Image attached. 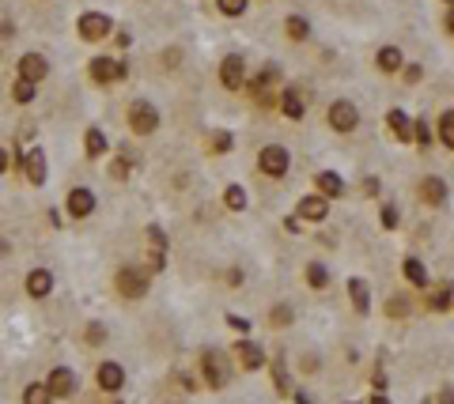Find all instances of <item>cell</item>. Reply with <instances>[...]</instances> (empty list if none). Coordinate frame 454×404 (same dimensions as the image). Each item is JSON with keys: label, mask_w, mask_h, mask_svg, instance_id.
Returning a JSON list of instances; mask_svg holds the SVG:
<instances>
[{"label": "cell", "mask_w": 454, "mask_h": 404, "mask_svg": "<svg viewBox=\"0 0 454 404\" xmlns=\"http://www.w3.org/2000/svg\"><path fill=\"white\" fill-rule=\"evenodd\" d=\"M383 223H386V227H397V208H394V204H386V208H383Z\"/></svg>", "instance_id": "obj_37"}, {"label": "cell", "mask_w": 454, "mask_h": 404, "mask_svg": "<svg viewBox=\"0 0 454 404\" xmlns=\"http://www.w3.org/2000/svg\"><path fill=\"white\" fill-rule=\"evenodd\" d=\"M299 215H303V219H326V215H329V204H326V196H303V201H299Z\"/></svg>", "instance_id": "obj_15"}, {"label": "cell", "mask_w": 454, "mask_h": 404, "mask_svg": "<svg viewBox=\"0 0 454 404\" xmlns=\"http://www.w3.org/2000/svg\"><path fill=\"white\" fill-rule=\"evenodd\" d=\"M212 152H216V155L231 152V133H216V136H212Z\"/></svg>", "instance_id": "obj_34"}, {"label": "cell", "mask_w": 454, "mask_h": 404, "mask_svg": "<svg viewBox=\"0 0 454 404\" xmlns=\"http://www.w3.org/2000/svg\"><path fill=\"white\" fill-rule=\"evenodd\" d=\"M87 155H91V159L106 155V136L99 133V129H91V133H87Z\"/></svg>", "instance_id": "obj_30"}, {"label": "cell", "mask_w": 454, "mask_h": 404, "mask_svg": "<svg viewBox=\"0 0 454 404\" xmlns=\"http://www.w3.org/2000/svg\"><path fill=\"white\" fill-rule=\"evenodd\" d=\"M288 163H292V155H288V147H281V144H269L265 152L257 155V166H262V174H269V178L288 174Z\"/></svg>", "instance_id": "obj_1"}, {"label": "cell", "mask_w": 454, "mask_h": 404, "mask_svg": "<svg viewBox=\"0 0 454 404\" xmlns=\"http://www.w3.org/2000/svg\"><path fill=\"white\" fill-rule=\"evenodd\" d=\"M378 68H383V72H397V68H402V53H397L394 45L378 50Z\"/></svg>", "instance_id": "obj_25"}, {"label": "cell", "mask_w": 454, "mask_h": 404, "mask_svg": "<svg viewBox=\"0 0 454 404\" xmlns=\"http://www.w3.org/2000/svg\"><path fill=\"white\" fill-rule=\"evenodd\" d=\"M95 378H99V385H103L106 393H114V389H122L125 370H122L118 363H103V366H99V374H95Z\"/></svg>", "instance_id": "obj_14"}, {"label": "cell", "mask_w": 454, "mask_h": 404, "mask_svg": "<svg viewBox=\"0 0 454 404\" xmlns=\"http://www.w3.org/2000/svg\"><path fill=\"white\" fill-rule=\"evenodd\" d=\"M205 378H208V385L212 389H224L227 385V363H224V355L220 352H205Z\"/></svg>", "instance_id": "obj_7"}, {"label": "cell", "mask_w": 454, "mask_h": 404, "mask_svg": "<svg viewBox=\"0 0 454 404\" xmlns=\"http://www.w3.org/2000/svg\"><path fill=\"white\" fill-rule=\"evenodd\" d=\"M439 404H454V393L451 389H439Z\"/></svg>", "instance_id": "obj_42"}, {"label": "cell", "mask_w": 454, "mask_h": 404, "mask_svg": "<svg viewBox=\"0 0 454 404\" xmlns=\"http://www.w3.org/2000/svg\"><path fill=\"white\" fill-rule=\"evenodd\" d=\"M12 95H15V102H31V99H34V83L20 76V83H15V91H12Z\"/></svg>", "instance_id": "obj_32"}, {"label": "cell", "mask_w": 454, "mask_h": 404, "mask_svg": "<svg viewBox=\"0 0 454 404\" xmlns=\"http://www.w3.org/2000/svg\"><path fill=\"white\" fill-rule=\"evenodd\" d=\"M386 121H390V133L402 140V144H409V140L416 136V125L409 121V114H405V110H390V117H386Z\"/></svg>", "instance_id": "obj_12"}, {"label": "cell", "mask_w": 454, "mask_h": 404, "mask_svg": "<svg viewBox=\"0 0 454 404\" xmlns=\"http://www.w3.org/2000/svg\"><path fill=\"white\" fill-rule=\"evenodd\" d=\"M451 4H454V0H451Z\"/></svg>", "instance_id": "obj_46"}, {"label": "cell", "mask_w": 454, "mask_h": 404, "mask_svg": "<svg viewBox=\"0 0 454 404\" xmlns=\"http://www.w3.org/2000/svg\"><path fill=\"white\" fill-rule=\"evenodd\" d=\"M307 284H311V287H326V284H329V272L322 268V265H311V268H307Z\"/></svg>", "instance_id": "obj_31"}, {"label": "cell", "mask_w": 454, "mask_h": 404, "mask_svg": "<svg viewBox=\"0 0 454 404\" xmlns=\"http://www.w3.org/2000/svg\"><path fill=\"white\" fill-rule=\"evenodd\" d=\"M314 182H318L322 196H341V193H345V182H341V174H333V171H322Z\"/></svg>", "instance_id": "obj_20"}, {"label": "cell", "mask_w": 454, "mask_h": 404, "mask_svg": "<svg viewBox=\"0 0 454 404\" xmlns=\"http://www.w3.org/2000/svg\"><path fill=\"white\" fill-rule=\"evenodd\" d=\"M50 287H53V276L45 268H34L31 276H27V291H31L34 298H45V295H50Z\"/></svg>", "instance_id": "obj_18"}, {"label": "cell", "mask_w": 454, "mask_h": 404, "mask_svg": "<svg viewBox=\"0 0 454 404\" xmlns=\"http://www.w3.org/2000/svg\"><path fill=\"white\" fill-rule=\"evenodd\" d=\"M91 76H95L99 83H118L125 76V61L118 57H95L91 61Z\"/></svg>", "instance_id": "obj_4"}, {"label": "cell", "mask_w": 454, "mask_h": 404, "mask_svg": "<svg viewBox=\"0 0 454 404\" xmlns=\"http://www.w3.org/2000/svg\"><path fill=\"white\" fill-rule=\"evenodd\" d=\"M45 72H50V64H45L42 53H27V57L20 61V76H23V80H31V83L45 80Z\"/></svg>", "instance_id": "obj_11"}, {"label": "cell", "mask_w": 454, "mask_h": 404, "mask_svg": "<svg viewBox=\"0 0 454 404\" xmlns=\"http://www.w3.org/2000/svg\"><path fill=\"white\" fill-rule=\"evenodd\" d=\"M118 291H122L125 298H141L148 291V272H141V268H118Z\"/></svg>", "instance_id": "obj_3"}, {"label": "cell", "mask_w": 454, "mask_h": 404, "mask_svg": "<svg viewBox=\"0 0 454 404\" xmlns=\"http://www.w3.org/2000/svg\"><path fill=\"white\" fill-rule=\"evenodd\" d=\"M4 171H8V152L0 147V174H4Z\"/></svg>", "instance_id": "obj_43"}, {"label": "cell", "mask_w": 454, "mask_h": 404, "mask_svg": "<svg viewBox=\"0 0 454 404\" xmlns=\"http://www.w3.org/2000/svg\"><path fill=\"white\" fill-rule=\"evenodd\" d=\"M27 178H31V185H42L45 182V152H38V147H34V152H27Z\"/></svg>", "instance_id": "obj_17"}, {"label": "cell", "mask_w": 454, "mask_h": 404, "mask_svg": "<svg viewBox=\"0 0 454 404\" xmlns=\"http://www.w3.org/2000/svg\"><path fill=\"white\" fill-rule=\"evenodd\" d=\"M23 404H50V385H27Z\"/></svg>", "instance_id": "obj_28"}, {"label": "cell", "mask_w": 454, "mask_h": 404, "mask_svg": "<svg viewBox=\"0 0 454 404\" xmlns=\"http://www.w3.org/2000/svg\"><path fill=\"white\" fill-rule=\"evenodd\" d=\"M420 196L428 204H443V201H447V185H443L439 178H424V182H420Z\"/></svg>", "instance_id": "obj_21"}, {"label": "cell", "mask_w": 454, "mask_h": 404, "mask_svg": "<svg viewBox=\"0 0 454 404\" xmlns=\"http://www.w3.org/2000/svg\"><path fill=\"white\" fill-rule=\"evenodd\" d=\"M356 121H360V114H356V106H352V102H333L329 106V125L337 129V133H352V129H356Z\"/></svg>", "instance_id": "obj_5"}, {"label": "cell", "mask_w": 454, "mask_h": 404, "mask_svg": "<svg viewBox=\"0 0 454 404\" xmlns=\"http://www.w3.org/2000/svg\"><path fill=\"white\" fill-rule=\"evenodd\" d=\"M273 322H276V325L292 322V310H288V306H276V310H273Z\"/></svg>", "instance_id": "obj_38"}, {"label": "cell", "mask_w": 454, "mask_h": 404, "mask_svg": "<svg viewBox=\"0 0 454 404\" xmlns=\"http://www.w3.org/2000/svg\"><path fill=\"white\" fill-rule=\"evenodd\" d=\"M284 31H288V38H295V42H303L311 34V27H307V20L303 15H292L288 23H284Z\"/></svg>", "instance_id": "obj_26"}, {"label": "cell", "mask_w": 454, "mask_h": 404, "mask_svg": "<svg viewBox=\"0 0 454 404\" xmlns=\"http://www.w3.org/2000/svg\"><path fill=\"white\" fill-rule=\"evenodd\" d=\"M220 12H224V15H243L246 0H220Z\"/></svg>", "instance_id": "obj_33"}, {"label": "cell", "mask_w": 454, "mask_h": 404, "mask_svg": "<svg viewBox=\"0 0 454 404\" xmlns=\"http://www.w3.org/2000/svg\"><path fill=\"white\" fill-rule=\"evenodd\" d=\"M243 57H224L220 61V83H224L227 91H239L243 87Z\"/></svg>", "instance_id": "obj_8"}, {"label": "cell", "mask_w": 454, "mask_h": 404, "mask_svg": "<svg viewBox=\"0 0 454 404\" xmlns=\"http://www.w3.org/2000/svg\"><path fill=\"white\" fill-rule=\"evenodd\" d=\"M235 359H239V366H243V370H257V366H265L262 347L250 344V340H239V344H235Z\"/></svg>", "instance_id": "obj_9"}, {"label": "cell", "mask_w": 454, "mask_h": 404, "mask_svg": "<svg viewBox=\"0 0 454 404\" xmlns=\"http://www.w3.org/2000/svg\"><path fill=\"white\" fill-rule=\"evenodd\" d=\"M447 31L454 34V4H451V15H447Z\"/></svg>", "instance_id": "obj_44"}, {"label": "cell", "mask_w": 454, "mask_h": 404, "mask_svg": "<svg viewBox=\"0 0 454 404\" xmlns=\"http://www.w3.org/2000/svg\"><path fill=\"white\" fill-rule=\"evenodd\" d=\"M390 314H405V298H390Z\"/></svg>", "instance_id": "obj_41"}, {"label": "cell", "mask_w": 454, "mask_h": 404, "mask_svg": "<svg viewBox=\"0 0 454 404\" xmlns=\"http://www.w3.org/2000/svg\"><path fill=\"white\" fill-rule=\"evenodd\" d=\"M148 242H152V261H148V268L159 272V268H163V250H166L163 231H159V227H148Z\"/></svg>", "instance_id": "obj_19"}, {"label": "cell", "mask_w": 454, "mask_h": 404, "mask_svg": "<svg viewBox=\"0 0 454 404\" xmlns=\"http://www.w3.org/2000/svg\"><path fill=\"white\" fill-rule=\"evenodd\" d=\"M371 404H390V401H386V397H371Z\"/></svg>", "instance_id": "obj_45"}, {"label": "cell", "mask_w": 454, "mask_h": 404, "mask_svg": "<svg viewBox=\"0 0 454 404\" xmlns=\"http://www.w3.org/2000/svg\"><path fill=\"white\" fill-rule=\"evenodd\" d=\"M227 325H235V329H239V333H246V329H250V325L243 322V317H235V314H231V317H227Z\"/></svg>", "instance_id": "obj_40"}, {"label": "cell", "mask_w": 454, "mask_h": 404, "mask_svg": "<svg viewBox=\"0 0 454 404\" xmlns=\"http://www.w3.org/2000/svg\"><path fill=\"white\" fill-rule=\"evenodd\" d=\"M402 272H405V280H409V284H416V287H424V284H428V272H424V265H420L416 257H405Z\"/></svg>", "instance_id": "obj_23"}, {"label": "cell", "mask_w": 454, "mask_h": 404, "mask_svg": "<svg viewBox=\"0 0 454 404\" xmlns=\"http://www.w3.org/2000/svg\"><path fill=\"white\" fill-rule=\"evenodd\" d=\"M447 298H451L447 291H439V295H432V298H428V306H432V310H447V306H451Z\"/></svg>", "instance_id": "obj_36"}, {"label": "cell", "mask_w": 454, "mask_h": 404, "mask_svg": "<svg viewBox=\"0 0 454 404\" xmlns=\"http://www.w3.org/2000/svg\"><path fill=\"white\" fill-rule=\"evenodd\" d=\"M439 140L454 152V110H447V114L439 117Z\"/></svg>", "instance_id": "obj_27"}, {"label": "cell", "mask_w": 454, "mask_h": 404, "mask_svg": "<svg viewBox=\"0 0 454 404\" xmlns=\"http://www.w3.org/2000/svg\"><path fill=\"white\" fill-rule=\"evenodd\" d=\"M45 385H50V393H57V397H72V393H76V374H72L69 366H57Z\"/></svg>", "instance_id": "obj_10"}, {"label": "cell", "mask_w": 454, "mask_h": 404, "mask_svg": "<svg viewBox=\"0 0 454 404\" xmlns=\"http://www.w3.org/2000/svg\"><path fill=\"white\" fill-rule=\"evenodd\" d=\"M281 106H284V114H288L292 121H295V117H303V110H307V102H303V91H299V87H284Z\"/></svg>", "instance_id": "obj_16"}, {"label": "cell", "mask_w": 454, "mask_h": 404, "mask_svg": "<svg viewBox=\"0 0 454 404\" xmlns=\"http://www.w3.org/2000/svg\"><path fill=\"white\" fill-rule=\"evenodd\" d=\"M348 295H352V306H356L360 314H367V310H371V295H367L364 280H348Z\"/></svg>", "instance_id": "obj_22"}, {"label": "cell", "mask_w": 454, "mask_h": 404, "mask_svg": "<svg viewBox=\"0 0 454 404\" xmlns=\"http://www.w3.org/2000/svg\"><path fill=\"white\" fill-rule=\"evenodd\" d=\"M87 340H91V344L103 340V325H91V329H87Z\"/></svg>", "instance_id": "obj_39"}, {"label": "cell", "mask_w": 454, "mask_h": 404, "mask_svg": "<svg viewBox=\"0 0 454 404\" xmlns=\"http://www.w3.org/2000/svg\"><path fill=\"white\" fill-rule=\"evenodd\" d=\"M276 80V68H265L262 72V76H254V80H250V91H254V99H269V83H273Z\"/></svg>", "instance_id": "obj_24"}, {"label": "cell", "mask_w": 454, "mask_h": 404, "mask_svg": "<svg viewBox=\"0 0 454 404\" xmlns=\"http://www.w3.org/2000/svg\"><path fill=\"white\" fill-rule=\"evenodd\" d=\"M155 125H159V110L152 102H133L129 106V129L133 133H155Z\"/></svg>", "instance_id": "obj_2"}, {"label": "cell", "mask_w": 454, "mask_h": 404, "mask_svg": "<svg viewBox=\"0 0 454 404\" xmlns=\"http://www.w3.org/2000/svg\"><path fill=\"white\" fill-rule=\"evenodd\" d=\"M69 212L76 215V219H83V215L95 212V196H91V189H72L69 193Z\"/></svg>", "instance_id": "obj_13"}, {"label": "cell", "mask_w": 454, "mask_h": 404, "mask_svg": "<svg viewBox=\"0 0 454 404\" xmlns=\"http://www.w3.org/2000/svg\"><path fill=\"white\" fill-rule=\"evenodd\" d=\"M224 204L231 212H243L246 208V193L239 189V185H227V193H224Z\"/></svg>", "instance_id": "obj_29"}, {"label": "cell", "mask_w": 454, "mask_h": 404, "mask_svg": "<svg viewBox=\"0 0 454 404\" xmlns=\"http://www.w3.org/2000/svg\"><path fill=\"white\" fill-rule=\"evenodd\" d=\"M80 34L87 42H103L106 34H110V20L103 12H87V15H80Z\"/></svg>", "instance_id": "obj_6"}, {"label": "cell", "mask_w": 454, "mask_h": 404, "mask_svg": "<svg viewBox=\"0 0 454 404\" xmlns=\"http://www.w3.org/2000/svg\"><path fill=\"white\" fill-rule=\"evenodd\" d=\"M416 144H420V147L432 144V133H428V125H424V121H416Z\"/></svg>", "instance_id": "obj_35"}]
</instances>
